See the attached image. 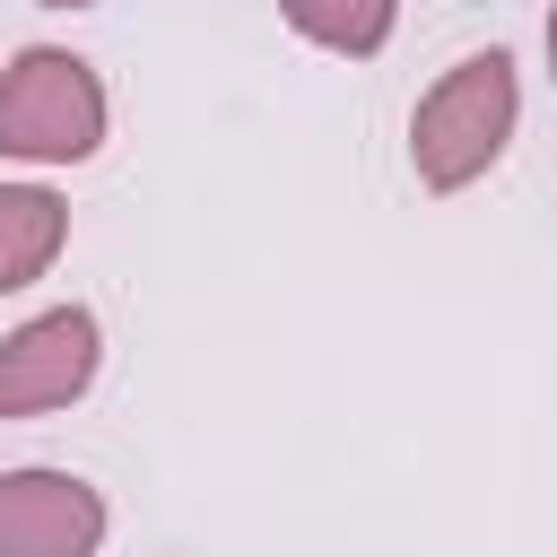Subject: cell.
<instances>
[{
    "mask_svg": "<svg viewBox=\"0 0 557 557\" xmlns=\"http://www.w3.org/2000/svg\"><path fill=\"white\" fill-rule=\"evenodd\" d=\"M505 131H513V61H505V52L453 61V70L418 96V122H409L418 183H426V191H461L470 174L496 165Z\"/></svg>",
    "mask_w": 557,
    "mask_h": 557,
    "instance_id": "1",
    "label": "cell"
},
{
    "mask_svg": "<svg viewBox=\"0 0 557 557\" xmlns=\"http://www.w3.org/2000/svg\"><path fill=\"white\" fill-rule=\"evenodd\" d=\"M104 139V87L78 52H17L9 78H0V148L9 157H35V165H70Z\"/></svg>",
    "mask_w": 557,
    "mask_h": 557,
    "instance_id": "2",
    "label": "cell"
},
{
    "mask_svg": "<svg viewBox=\"0 0 557 557\" xmlns=\"http://www.w3.org/2000/svg\"><path fill=\"white\" fill-rule=\"evenodd\" d=\"M96 374V313L61 305V313H35L9 348H0V418H35V409H61L78 400Z\"/></svg>",
    "mask_w": 557,
    "mask_h": 557,
    "instance_id": "3",
    "label": "cell"
},
{
    "mask_svg": "<svg viewBox=\"0 0 557 557\" xmlns=\"http://www.w3.org/2000/svg\"><path fill=\"white\" fill-rule=\"evenodd\" d=\"M104 505L70 470H9L0 479V557H96Z\"/></svg>",
    "mask_w": 557,
    "mask_h": 557,
    "instance_id": "4",
    "label": "cell"
},
{
    "mask_svg": "<svg viewBox=\"0 0 557 557\" xmlns=\"http://www.w3.org/2000/svg\"><path fill=\"white\" fill-rule=\"evenodd\" d=\"M61 226H70V209L44 183H0V296L44 278V261L61 252Z\"/></svg>",
    "mask_w": 557,
    "mask_h": 557,
    "instance_id": "5",
    "label": "cell"
},
{
    "mask_svg": "<svg viewBox=\"0 0 557 557\" xmlns=\"http://www.w3.org/2000/svg\"><path fill=\"white\" fill-rule=\"evenodd\" d=\"M296 35L331 44V52H383L392 35V0H278Z\"/></svg>",
    "mask_w": 557,
    "mask_h": 557,
    "instance_id": "6",
    "label": "cell"
},
{
    "mask_svg": "<svg viewBox=\"0 0 557 557\" xmlns=\"http://www.w3.org/2000/svg\"><path fill=\"white\" fill-rule=\"evenodd\" d=\"M548 61H557V9H548Z\"/></svg>",
    "mask_w": 557,
    "mask_h": 557,
    "instance_id": "7",
    "label": "cell"
},
{
    "mask_svg": "<svg viewBox=\"0 0 557 557\" xmlns=\"http://www.w3.org/2000/svg\"><path fill=\"white\" fill-rule=\"evenodd\" d=\"M44 9H87V0H44Z\"/></svg>",
    "mask_w": 557,
    "mask_h": 557,
    "instance_id": "8",
    "label": "cell"
}]
</instances>
